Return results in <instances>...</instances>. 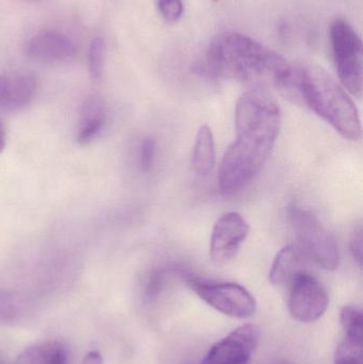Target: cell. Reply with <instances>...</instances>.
<instances>
[{
  "instance_id": "cell-4",
  "label": "cell",
  "mask_w": 363,
  "mask_h": 364,
  "mask_svg": "<svg viewBox=\"0 0 363 364\" xmlns=\"http://www.w3.org/2000/svg\"><path fill=\"white\" fill-rule=\"evenodd\" d=\"M289 218L298 246L308 260L326 271H335L339 265L338 246L319 218L310 211L298 207L289 210Z\"/></svg>"
},
{
  "instance_id": "cell-27",
  "label": "cell",
  "mask_w": 363,
  "mask_h": 364,
  "mask_svg": "<svg viewBox=\"0 0 363 364\" xmlns=\"http://www.w3.org/2000/svg\"><path fill=\"white\" fill-rule=\"evenodd\" d=\"M19 1H23V2H38V1H42V0H19Z\"/></svg>"
},
{
  "instance_id": "cell-18",
  "label": "cell",
  "mask_w": 363,
  "mask_h": 364,
  "mask_svg": "<svg viewBox=\"0 0 363 364\" xmlns=\"http://www.w3.org/2000/svg\"><path fill=\"white\" fill-rule=\"evenodd\" d=\"M173 273L174 271L170 269H159L149 275L144 290V297L147 301H155L159 296Z\"/></svg>"
},
{
  "instance_id": "cell-14",
  "label": "cell",
  "mask_w": 363,
  "mask_h": 364,
  "mask_svg": "<svg viewBox=\"0 0 363 364\" xmlns=\"http://www.w3.org/2000/svg\"><path fill=\"white\" fill-rule=\"evenodd\" d=\"M217 161L215 140L212 130L208 125L198 129L192 153V166L198 175L206 176L215 168Z\"/></svg>"
},
{
  "instance_id": "cell-23",
  "label": "cell",
  "mask_w": 363,
  "mask_h": 364,
  "mask_svg": "<svg viewBox=\"0 0 363 364\" xmlns=\"http://www.w3.org/2000/svg\"><path fill=\"white\" fill-rule=\"evenodd\" d=\"M351 252L354 258L362 265V230L356 229L351 237Z\"/></svg>"
},
{
  "instance_id": "cell-11",
  "label": "cell",
  "mask_w": 363,
  "mask_h": 364,
  "mask_svg": "<svg viewBox=\"0 0 363 364\" xmlns=\"http://www.w3.org/2000/svg\"><path fill=\"white\" fill-rule=\"evenodd\" d=\"M36 81L28 74L0 76V109L16 111L29 105L36 94Z\"/></svg>"
},
{
  "instance_id": "cell-6",
  "label": "cell",
  "mask_w": 363,
  "mask_h": 364,
  "mask_svg": "<svg viewBox=\"0 0 363 364\" xmlns=\"http://www.w3.org/2000/svg\"><path fill=\"white\" fill-rule=\"evenodd\" d=\"M188 284L205 303L225 316L245 320L257 311L255 297L241 284L193 277L188 279Z\"/></svg>"
},
{
  "instance_id": "cell-16",
  "label": "cell",
  "mask_w": 363,
  "mask_h": 364,
  "mask_svg": "<svg viewBox=\"0 0 363 364\" xmlns=\"http://www.w3.org/2000/svg\"><path fill=\"white\" fill-rule=\"evenodd\" d=\"M341 326L345 331V341L362 346V312L355 306H345L340 314Z\"/></svg>"
},
{
  "instance_id": "cell-21",
  "label": "cell",
  "mask_w": 363,
  "mask_h": 364,
  "mask_svg": "<svg viewBox=\"0 0 363 364\" xmlns=\"http://www.w3.org/2000/svg\"><path fill=\"white\" fill-rule=\"evenodd\" d=\"M335 364H362V346L343 341L337 348Z\"/></svg>"
},
{
  "instance_id": "cell-15",
  "label": "cell",
  "mask_w": 363,
  "mask_h": 364,
  "mask_svg": "<svg viewBox=\"0 0 363 364\" xmlns=\"http://www.w3.org/2000/svg\"><path fill=\"white\" fill-rule=\"evenodd\" d=\"M26 314L27 304L21 297L14 293L0 292V324H16Z\"/></svg>"
},
{
  "instance_id": "cell-1",
  "label": "cell",
  "mask_w": 363,
  "mask_h": 364,
  "mask_svg": "<svg viewBox=\"0 0 363 364\" xmlns=\"http://www.w3.org/2000/svg\"><path fill=\"white\" fill-rule=\"evenodd\" d=\"M234 124L236 139L219 172L220 190L227 195L244 188L268 161L281 132V108L266 90H249L237 102Z\"/></svg>"
},
{
  "instance_id": "cell-29",
  "label": "cell",
  "mask_w": 363,
  "mask_h": 364,
  "mask_svg": "<svg viewBox=\"0 0 363 364\" xmlns=\"http://www.w3.org/2000/svg\"><path fill=\"white\" fill-rule=\"evenodd\" d=\"M215 1H219V0H215Z\"/></svg>"
},
{
  "instance_id": "cell-3",
  "label": "cell",
  "mask_w": 363,
  "mask_h": 364,
  "mask_svg": "<svg viewBox=\"0 0 363 364\" xmlns=\"http://www.w3.org/2000/svg\"><path fill=\"white\" fill-rule=\"evenodd\" d=\"M296 96L343 138L349 141L362 138V121L357 107L347 90L324 68L311 64L296 66Z\"/></svg>"
},
{
  "instance_id": "cell-13",
  "label": "cell",
  "mask_w": 363,
  "mask_h": 364,
  "mask_svg": "<svg viewBox=\"0 0 363 364\" xmlns=\"http://www.w3.org/2000/svg\"><path fill=\"white\" fill-rule=\"evenodd\" d=\"M107 122V109L98 97H91L83 105L81 111L77 140L79 144L91 143L104 129Z\"/></svg>"
},
{
  "instance_id": "cell-25",
  "label": "cell",
  "mask_w": 363,
  "mask_h": 364,
  "mask_svg": "<svg viewBox=\"0 0 363 364\" xmlns=\"http://www.w3.org/2000/svg\"><path fill=\"white\" fill-rule=\"evenodd\" d=\"M51 364H68V354L65 348H62Z\"/></svg>"
},
{
  "instance_id": "cell-22",
  "label": "cell",
  "mask_w": 363,
  "mask_h": 364,
  "mask_svg": "<svg viewBox=\"0 0 363 364\" xmlns=\"http://www.w3.org/2000/svg\"><path fill=\"white\" fill-rule=\"evenodd\" d=\"M156 155V141L153 138H146L141 143L139 153V164L142 172L151 171Z\"/></svg>"
},
{
  "instance_id": "cell-2",
  "label": "cell",
  "mask_w": 363,
  "mask_h": 364,
  "mask_svg": "<svg viewBox=\"0 0 363 364\" xmlns=\"http://www.w3.org/2000/svg\"><path fill=\"white\" fill-rule=\"evenodd\" d=\"M205 64L209 74L232 79L254 89L274 87L289 96L293 91L296 66L242 32L217 34L209 45Z\"/></svg>"
},
{
  "instance_id": "cell-10",
  "label": "cell",
  "mask_w": 363,
  "mask_h": 364,
  "mask_svg": "<svg viewBox=\"0 0 363 364\" xmlns=\"http://www.w3.org/2000/svg\"><path fill=\"white\" fill-rule=\"evenodd\" d=\"M77 47L74 41L58 31H43L30 38L26 47L29 59L38 63H59L74 57Z\"/></svg>"
},
{
  "instance_id": "cell-7",
  "label": "cell",
  "mask_w": 363,
  "mask_h": 364,
  "mask_svg": "<svg viewBox=\"0 0 363 364\" xmlns=\"http://www.w3.org/2000/svg\"><path fill=\"white\" fill-rule=\"evenodd\" d=\"M330 305V296L323 284L305 271L290 282L288 310L300 323H313L322 318Z\"/></svg>"
},
{
  "instance_id": "cell-20",
  "label": "cell",
  "mask_w": 363,
  "mask_h": 364,
  "mask_svg": "<svg viewBox=\"0 0 363 364\" xmlns=\"http://www.w3.org/2000/svg\"><path fill=\"white\" fill-rule=\"evenodd\" d=\"M160 15L168 23H177L183 15V0H155Z\"/></svg>"
},
{
  "instance_id": "cell-5",
  "label": "cell",
  "mask_w": 363,
  "mask_h": 364,
  "mask_svg": "<svg viewBox=\"0 0 363 364\" xmlns=\"http://www.w3.org/2000/svg\"><path fill=\"white\" fill-rule=\"evenodd\" d=\"M330 42L341 85L352 95L360 97L363 55L359 34L345 19H336L330 26Z\"/></svg>"
},
{
  "instance_id": "cell-17",
  "label": "cell",
  "mask_w": 363,
  "mask_h": 364,
  "mask_svg": "<svg viewBox=\"0 0 363 364\" xmlns=\"http://www.w3.org/2000/svg\"><path fill=\"white\" fill-rule=\"evenodd\" d=\"M58 342H46L26 348L15 364H51L58 353L63 348Z\"/></svg>"
},
{
  "instance_id": "cell-28",
  "label": "cell",
  "mask_w": 363,
  "mask_h": 364,
  "mask_svg": "<svg viewBox=\"0 0 363 364\" xmlns=\"http://www.w3.org/2000/svg\"><path fill=\"white\" fill-rule=\"evenodd\" d=\"M0 364H9L4 359L0 358Z\"/></svg>"
},
{
  "instance_id": "cell-24",
  "label": "cell",
  "mask_w": 363,
  "mask_h": 364,
  "mask_svg": "<svg viewBox=\"0 0 363 364\" xmlns=\"http://www.w3.org/2000/svg\"><path fill=\"white\" fill-rule=\"evenodd\" d=\"M81 364H104L102 355L96 350H92L89 354L85 355Z\"/></svg>"
},
{
  "instance_id": "cell-12",
  "label": "cell",
  "mask_w": 363,
  "mask_h": 364,
  "mask_svg": "<svg viewBox=\"0 0 363 364\" xmlns=\"http://www.w3.org/2000/svg\"><path fill=\"white\" fill-rule=\"evenodd\" d=\"M308 258L298 245H287L279 250L273 261L270 282L275 286L290 284L298 274L306 271Z\"/></svg>"
},
{
  "instance_id": "cell-19",
  "label": "cell",
  "mask_w": 363,
  "mask_h": 364,
  "mask_svg": "<svg viewBox=\"0 0 363 364\" xmlns=\"http://www.w3.org/2000/svg\"><path fill=\"white\" fill-rule=\"evenodd\" d=\"M104 42L97 38L92 42L89 49L90 72L94 79H99L104 70Z\"/></svg>"
},
{
  "instance_id": "cell-8",
  "label": "cell",
  "mask_w": 363,
  "mask_h": 364,
  "mask_svg": "<svg viewBox=\"0 0 363 364\" xmlns=\"http://www.w3.org/2000/svg\"><path fill=\"white\" fill-rule=\"evenodd\" d=\"M249 222L239 212H227L217 218L210 239V257L217 265H226L238 256L249 235Z\"/></svg>"
},
{
  "instance_id": "cell-26",
  "label": "cell",
  "mask_w": 363,
  "mask_h": 364,
  "mask_svg": "<svg viewBox=\"0 0 363 364\" xmlns=\"http://www.w3.org/2000/svg\"><path fill=\"white\" fill-rule=\"evenodd\" d=\"M6 130H4V124L0 121V154L2 153V151L4 149V146H6Z\"/></svg>"
},
{
  "instance_id": "cell-9",
  "label": "cell",
  "mask_w": 363,
  "mask_h": 364,
  "mask_svg": "<svg viewBox=\"0 0 363 364\" xmlns=\"http://www.w3.org/2000/svg\"><path fill=\"white\" fill-rule=\"evenodd\" d=\"M259 340L257 326L242 325L217 342L198 364H249Z\"/></svg>"
}]
</instances>
